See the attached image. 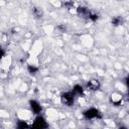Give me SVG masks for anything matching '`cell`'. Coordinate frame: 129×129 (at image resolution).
<instances>
[{"label": "cell", "mask_w": 129, "mask_h": 129, "mask_svg": "<svg viewBox=\"0 0 129 129\" xmlns=\"http://www.w3.org/2000/svg\"><path fill=\"white\" fill-rule=\"evenodd\" d=\"M84 91L85 89L81 86V85H75L73 87V90H72V93L75 95V96H82L84 94Z\"/></svg>", "instance_id": "obj_7"}, {"label": "cell", "mask_w": 129, "mask_h": 129, "mask_svg": "<svg viewBox=\"0 0 129 129\" xmlns=\"http://www.w3.org/2000/svg\"><path fill=\"white\" fill-rule=\"evenodd\" d=\"M110 100H111V103H112L113 105L119 106V105L122 103V101H123V96H122L120 93L115 92V93H113V94L111 95Z\"/></svg>", "instance_id": "obj_6"}, {"label": "cell", "mask_w": 129, "mask_h": 129, "mask_svg": "<svg viewBox=\"0 0 129 129\" xmlns=\"http://www.w3.org/2000/svg\"><path fill=\"white\" fill-rule=\"evenodd\" d=\"M27 71L30 73V74H36L38 72V68L35 67L34 64H28L27 66Z\"/></svg>", "instance_id": "obj_9"}, {"label": "cell", "mask_w": 129, "mask_h": 129, "mask_svg": "<svg viewBox=\"0 0 129 129\" xmlns=\"http://www.w3.org/2000/svg\"><path fill=\"white\" fill-rule=\"evenodd\" d=\"M84 115V118L87 119V120H94V119H99L101 118V113L100 111L95 108V107H90L88 108L87 110L84 111L83 113Z\"/></svg>", "instance_id": "obj_2"}, {"label": "cell", "mask_w": 129, "mask_h": 129, "mask_svg": "<svg viewBox=\"0 0 129 129\" xmlns=\"http://www.w3.org/2000/svg\"><path fill=\"white\" fill-rule=\"evenodd\" d=\"M100 87H101V84L97 79L89 80V82L87 83V86H86L87 90H89V91H97V90H99Z\"/></svg>", "instance_id": "obj_5"}, {"label": "cell", "mask_w": 129, "mask_h": 129, "mask_svg": "<svg viewBox=\"0 0 129 129\" xmlns=\"http://www.w3.org/2000/svg\"><path fill=\"white\" fill-rule=\"evenodd\" d=\"M75 98L76 96L72 93V91H68V92H64L60 95V101L61 103L67 106V107H71L74 105L75 103Z\"/></svg>", "instance_id": "obj_3"}, {"label": "cell", "mask_w": 129, "mask_h": 129, "mask_svg": "<svg viewBox=\"0 0 129 129\" xmlns=\"http://www.w3.org/2000/svg\"><path fill=\"white\" fill-rule=\"evenodd\" d=\"M86 129H93V128H86Z\"/></svg>", "instance_id": "obj_12"}, {"label": "cell", "mask_w": 129, "mask_h": 129, "mask_svg": "<svg viewBox=\"0 0 129 129\" xmlns=\"http://www.w3.org/2000/svg\"><path fill=\"white\" fill-rule=\"evenodd\" d=\"M122 18L120 17V16H117V17H114L113 19H112V23L114 24V25H120V24H122Z\"/></svg>", "instance_id": "obj_10"}, {"label": "cell", "mask_w": 129, "mask_h": 129, "mask_svg": "<svg viewBox=\"0 0 129 129\" xmlns=\"http://www.w3.org/2000/svg\"><path fill=\"white\" fill-rule=\"evenodd\" d=\"M47 127H48V124L46 120L42 116L37 115L33 120L32 124L29 126V129H46Z\"/></svg>", "instance_id": "obj_1"}, {"label": "cell", "mask_w": 129, "mask_h": 129, "mask_svg": "<svg viewBox=\"0 0 129 129\" xmlns=\"http://www.w3.org/2000/svg\"><path fill=\"white\" fill-rule=\"evenodd\" d=\"M16 129H29V125L24 120H19L16 124Z\"/></svg>", "instance_id": "obj_8"}, {"label": "cell", "mask_w": 129, "mask_h": 129, "mask_svg": "<svg viewBox=\"0 0 129 129\" xmlns=\"http://www.w3.org/2000/svg\"><path fill=\"white\" fill-rule=\"evenodd\" d=\"M119 129H127V127H125V126H121V127H119Z\"/></svg>", "instance_id": "obj_11"}, {"label": "cell", "mask_w": 129, "mask_h": 129, "mask_svg": "<svg viewBox=\"0 0 129 129\" xmlns=\"http://www.w3.org/2000/svg\"><path fill=\"white\" fill-rule=\"evenodd\" d=\"M29 106H30V109L33 112V114L40 115V113L42 111V107L36 100H30L29 101Z\"/></svg>", "instance_id": "obj_4"}]
</instances>
